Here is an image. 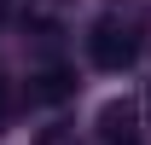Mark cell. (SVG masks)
<instances>
[{"instance_id":"1","label":"cell","mask_w":151,"mask_h":145,"mask_svg":"<svg viewBox=\"0 0 151 145\" xmlns=\"http://www.w3.org/2000/svg\"><path fill=\"white\" fill-rule=\"evenodd\" d=\"M87 58H93L99 70H128L134 58H139V23L128 18H116V12H105V18L87 29Z\"/></svg>"},{"instance_id":"2","label":"cell","mask_w":151,"mask_h":145,"mask_svg":"<svg viewBox=\"0 0 151 145\" xmlns=\"http://www.w3.org/2000/svg\"><path fill=\"white\" fill-rule=\"evenodd\" d=\"M139 134V105L134 99H105L99 105V139L105 145H134Z\"/></svg>"},{"instance_id":"3","label":"cell","mask_w":151,"mask_h":145,"mask_svg":"<svg viewBox=\"0 0 151 145\" xmlns=\"http://www.w3.org/2000/svg\"><path fill=\"white\" fill-rule=\"evenodd\" d=\"M29 99H41V105H64V99H76V70L47 64V70L29 81Z\"/></svg>"},{"instance_id":"4","label":"cell","mask_w":151,"mask_h":145,"mask_svg":"<svg viewBox=\"0 0 151 145\" xmlns=\"http://www.w3.org/2000/svg\"><path fill=\"white\" fill-rule=\"evenodd\" d=\"M70 6L76 0H29V6H23V23H58Z\"/></svg>"},{"instance_id":"5","label":"cell","mask_w":151,"mask_h":145,"mask_svg":"<svg viewBox=\"0 0 151 145\" xmlns=\"http://www.w3.org/2000/svg\"><path fill=\"white\" fill-rule=\"evenodd\" d=\"M6 105H12V93H6V75H0V122H6Z\"/></svg>"}]
</instances>
